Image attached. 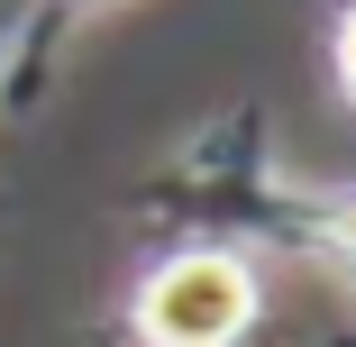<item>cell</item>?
<instances>
[{
  "mask_svg": "<svg viewBox=\"0 0 356 347\" xmlns=\"http://www.w3.org/2000/svg\"><path fill=\"white\" fill-rule=\"evenodd\" d=\"M37 10H28V0H0V74H10V55H19V28H28Z\"/></svg>",
  "mask_w": 356,
  "mask_h": 347,
  "instance_id": "2",
  "label": "cell"
},
{
  "mask_svg": "<svg viewBox=\"0 0 356 347\" xmlns=\"http://www.w3.org/2000/svg\"><path fill=\"white\" fill-rule=\"evenodd\" d=\"M338 83H347V101H356V10H347V28H338Z\"/></svg>",
  "mask_w": 356,
  "mask_h": 347,
  "instance_id": "3",
  "label": "cell"
},
{
  "mask_svg": "<svg viewBox=\"0 0 356 347\" xmlns=\"http://www.w3.org/2000/svg\"><path fill=\"white\" fill-rule=\"evenodd\" d=\"M28 10H46V0H28ZM55 10H92V0H55Z\"/></svg>",
  "mask_w": 356,
  "mask_h": 347,
  "instance_id": "4",
  "label": "cell"
},
{
  "mask_svg": "<svg viewBox=\"0 0 356 347\" xmlns=\"http://www.w3.org/2000/svg\"><path fill=\"white\" fill-rule=\"evenodd\" d=\"M265 311V284L238 247H174L137 274L128 293V338L137 347H238Z\"/></svg>",
  "mask_w": 356,
  "mask_h": 347,
  "instance_id": "1",
  "label": "cell"
}]
</instances>
